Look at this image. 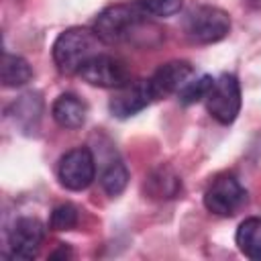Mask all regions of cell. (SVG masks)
<instances>
[{"instance_id": "obj_1", "label": "cell", "mask_w": 261, "mask_h": 261, "mask_svg": "<svg viewBox=\"0 0 261 261\" xmlns=\"http://www.w3.org/2000/svg\"><path fill=\"white\" fill-rule=\"evenodd\" d=\"M102 39L94 29L71 27L53 43V61L61 73H77L94 55L102 53Z\"/></svg>"}, {"instance_id": "obj_2", "label": "cell", "mask_w": 261, "mask_h": 261, "mask_svg": "<svg viewBox=\"0 0 261 261\" xmlns=\"http://www.w3.org/2000/svg\"><path fill=\"white\" fill-rule=\"evenodd\" d=\"M149 27L147 24V14L141 12L135 4H114L104 8L96 20H94V31L104 43H124V41H135L141 31Z\"/></svg>"}, {"instance_id": "obj_3", "label": "cell", "mask_w": 261, "mask_h": 261, "mask_svg": "<svg viewBox=\"0 0 261 261\" xmlns=\"http://www.w3.org/2000/svg\"><path fill=\"white\" fill-rule=\"evenodd\" d=\"M184 33L198 45L218 43L230 33V16L216 6H196L184 18Z\"/></svg>"}, {"instance_id": "obj_4", "label": "cell", "mask_w": 261, "mask_h": 261, "mask_svg": "<svg viewBox=\"0 0 261 261\" xmlns=\"http://www.w3.org/2000/svg\"><path fill=\"white\" fill-rule=\"evenodd\" d=\"M208 114L220 124H230L239 116L241 110V86L232 73H222L214 80L208 96H206Z\"/></svg>"}, {"instance_id": "obj_5", "label": "cell", "mask_w": 261, "mask_h": 261, "mask_svg": "<svg viewBox=\"0 0 261 261\" xmlns=\"http://www.w3.org/2000/svg\"><path fill=\"white\" fill-rule=\"evenodd\" d=\"M247 202V192L241 181L230 175H218L204 192V206L216 216H234Z\"/></svg>"}, {"instance_id": "obj_6", "label": "cell", "mask_w": 261, "mask_h": 261, "mask_svg": "<svg viewBox=\"0 0 261 261\" xmlns=\"http://www.w3.org/2000/svg\"><path fill=\"white\" fill-rule=\"evenodd\" d=\"M57 177L63 188L71 192L86 190L96 177V159L88 147L67 151L57 163Z\"/></svg>"}, {"instance_id": "obj_7", "label": "cell", "mask_w": 261, "mask_h": 261, "mask_svg": "<svg viewBox=\"0 0 261 261\" xmlns=\"http://www.w3.org/2000/svg\"><path fill=\"white\" fill-rule=\"evenodd\" d=\"M77 75L88 82L90 86H98V88H112L118 90L124 84L130 82V73L124 65V61H120L118 57L106 55V53H98L94 55L80 71Z\"/></svg>"}, {"instance_id": "obj_8", "label": "cell", "mask_w": 261, "mask_h": 261, "mask_svg": "<svg viewBox=\"0 0 261 261\" xmlns=\"http://www.w3.org/2000/svg\"><path fill=\"white\" fill-rule=\"evenodd\" d=\"M43 239H45V228L41 220L31 218V216L18 218L8 230L10 255L14 259H33L39 253Z\"/></svg>"}, {"instance_id": "obj_9", "label": "cell", "mask_w": 261, "mask_h": 261, "mask_svg": "<svg viewBox=\"0 0 261 261\" xmlns=\"http://www.w3.org/2000/svg\"><path fill=\"white\" fill-rule=\"evenodd\" d=\"M194 77V67L190 61L173 59L155 69V73L149 77V86L155 100H161L169 94H177L190 80Z\"/></svg>"}, {"instance_id": "obj_10", "label": "cell", "mask_w": 261, "mask_h": 261, "mask_svg": "<svg viewBox=\"0 0 261 261\" xmlns=\"http://www.w3.org/2000/svg\"><path fill=\"white\" fill-rule=\"evenodd\" d=\"M153 92L149 86V80H137L128 82L122 88L116 90V94L110 98V112L116 118H130L143 108H147L153 102Z\"/></svg>"}, {"instance_id": "obj_11", "label": "cell", "mask_w": 261, "mask_h": 261, "mask_svg": "<svg viewBox=\"0 0 261 261\" xmlns=\"http://www.w3.org/2000/svg\"><path fill=\"white\" fill-rule=\"evenodd\" d=\"M53 120L63 128H80L88 118V104L75 94H61L51 108Z\"/></svg>"}, {"instance_id": "obj_12", "label": "cell", "mask_w": 261, "mask_h": 261, "mask_svg": "<svg viewBox=\"0 0 261 261\" xmlns=\"http://www.w3.org/2000/svg\"><path fill=\"white\" fill-rule=\"evenodd\" d=\"M126 184H128V169L122 163V159L116 153L104 157L102 159V171H100V186H102V190L110 198H116V196H120L124 192Z\"/></svg>"}, {"instance_id": "obj_13", "label": "cell", "mask_w": 261, "mask_h": 261, "mask_svg": "<svg viewBox=\"0 0 261 261\" xmlns=\"http://www.w3.org/2000/svg\"><path fill=\"white\" fill-rule=\"evenodd\" d=\"M234 241L245 257L253 261H261V218L257 216L245 218L237 228Z\"/></svg>"}, {"instance_id": "obj_14", "label": "cell", "mask_w": 261, "mask_h": 261, "mask_svg": "<svg viewBox=\"0 0 261 261\" xmlns=\"http://www.w3.org/2000/svg\"><path fill=\"white\" fill-rule=\"evenodd\" d=\"M41 110H43V102L39 98V94H22L12 106H10V116L14 118V122L24 128V130H33L39 124L41 118Z\"/></svg>"}, {"instance_id": "obj_15", "label": "cell", "mask_w": 261, "mask_h": 261, "mask_svg": "<svg viewBox=\"0 0 261 261\" xmlns=\"http://www.w3.org/2000/svg\"><path fill=\"white\" fill-rule=\"evenodd\" d=\"M31 77H33V69L27 59L12 55V53H4L2 57V86L4 88L24 86L27 82H31Z\"/></svg>"}, {"instance_id": "obj_16", "label": "cell", "mask_w": 261, "mask_h": 261, "mask_svg": "<svg viewBox=\"0 0 261 261\" xmlns=\"http://www.w3.org/2000/svg\"><path fill=\"white\" fill-rule=\"evenodd\" d=\"M181 190V181L167 169H159L149 177V194L153 198H175Z\"/></svg>"}, {"instance_id": "obj_17", "label": "cell", "mask_w": 261, "mask_h": 261, "mask_svg": "<svg viewBox=\"0 0 261 261\" xmlns=\"http://www.w3.org/2000/svg\"><path fill=\"white\" fill-rule=\"evenodd\" d=\"M214 84V77L212 75H200L196 80H190L179 92H177V100L184 104V106H190V104H196V102H204L210 88Z\"/></svg>"}, {"instance_id": "obj_18", "label": "cell", "mask_w": 261, "mask_h": 261, "mask_svg": "<svg viewBox=\"0 0 261 261\" xmlns=\"http://www.w3.org/2000/svg\"><path fill=\"white\" fill-rule=\"evenodd\" d=\"M184 0H133V4L151 16H173L175 12H179Z\"/></svg>"}, {"instance_id": "obj_19", "label": "cell", "mask_w": 261, "mask_h": 261, "mask_svg": "<svg viewBox=\"0 0 261 261\" xmlns=\"http://www.w3.org/2000/svg\"><path fill=\"white\" fill-rule=\"evenodd\" d=\"M77 224V208L73 204H59L53 208L49 218L51 230H71Z\"/></svg>"}, {"instance_id": "obj_20", "label": "cell", "mask_w": 261, "mask_h": 261, "mask_svg": "<svg viewBox=\"0 0 261 261\" xmlns=\"http://www.w3.org/2000/svg\"><path fill=\"white\" fill-rule=\"evenodd\" d=\"M59 257H63V259H67V257H71V251H69V247H65V245H61L55 253H51V259H59Z\"/></svg>"}, {"instance_id": "obj_21", "label": "cell", "mask_w": 261, "mask_h": 261, "mask_svg": "<svg viewBox=\"0 0 261 261\" xmlns=\"http://www.w3.org/2000/svg\"><path fill=\"white\" fill-rule=\"evenodd\" d=\"M249 2H251V4H259L261 0H249Z\"/></svg>"}]
</instances>
